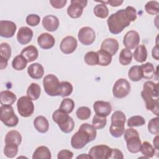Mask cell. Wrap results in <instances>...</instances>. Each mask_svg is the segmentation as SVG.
<instances>
[{"label": "cell", "instance_id": "cell-25", "mask_svg": "<svg viewBox=\"0 0 159 159\" xmlns=\"http://www.w3.org/2000/svg\"><path fill=\"white\" fill-rule=\"evenodd\" d=\"M20 55L26 59L27 62H32L38 58L39 52L35 46L29 45L22 49Z\"/></svg>", "mask_w": 159, "mask_h": 159}, {"label": "cell", "instance_id": "cell-49", "mask_svg": "<svg viewBox=\"0 0 159 159\" xmlns=\"http://www.w3.org/2000/svg\"><path fill=\"white\" fill-rule=\"evenodd\" d=\"M66 0H50V3L52 6L56 9L63 8L66 4Z\"/></svg>", "mask_w": 159, "mask_h": 159}, {"label": "cell", "instance_id": "cell-26", "mask_svg": "<svg viewBox=\"0 0 159 159\" xmlns=\"http://www.w3.org/2000/svg\"><path fill=\"white\" fill-rule=\"evenodd\" d=\"M34 126L40 133H46L49 129V123L47 118L43 116H39L34 120Z\"/></svg>", "mask_w": 159, "mask_h": 159}, {"label": "cell", "instance_id": "cell-13", "mask_svg": "<svg viewBox=\"0 0 159 159\" xmlns=\"http://www.w3.org/2000/svg\"><path fill=\"white\" fill-rule=\"evenodd\" d=\"M79 41L84 45L92 44L96 39L94 30L90 27H83L80 29L78 34Z\"/></svg>", "mask_w": 159, "mask_h": 159}, {"label": "cell", "instance_id": "cell-4", "mask_svg": "<svg viewBox=\"0 0 159 159\" xmlns=\"http://www.w3.org/2000/svg\"><path fill=\"white\" fill-rule=\"evenodd\" d=\"M126 116L121 111H115L111 116V124L109 132L114 137H120L125 132V123Z\"/></svg>", "mask_w": 159, "mask_h": 159}, {"label": "cell", "instance_id": "cell-19", "mask_svg": "<svg viewBox=\"0 0 159 159\" xmlns=\"http://www.w3.org/2000/svg\"><path fill=\"white\" fill-rule=\"evenodd\" d=\"M11 56V48L7 43L0 45V69L3 70L7 66V61Z\"/></svg>", "mask_w": 159, "mask_h": 159}, {"label": "cell", "instance_id": "cell-8", "mask_svg": "<svg viewBox=\"0 0 159 159\" xmlns=\"http://www.w3.org/2000/svg\"><path fill=\"white\" fill-rule=\"evenodd\" d=\"M0 119L7 127H15L19 123V118L16 115L13 107L9 105L1 106L0 107Z\"/></svg>", "mask_w": 159, "mask_h": 159}, {"label": "cell", "instance_id": "cell-6", "mask_svg": "<svg viewBox=\"0 0 159 159\" xmlns=\"http://www.w3.org/2000/svg\"><path fill=\"white\" fill-rule=\"evenodd\" d=\"M124 134L127 150L132 153L139 152L142 142L140 139L139 132L135 129L130 127L127 129Z\"/></svg>", "mask_w": 159, "mask_h": 159}, {"label": "cell", "instance_id": "cell-14", "mask_svg": "<svg viewBox=\"0 0 159 159\" xmlns=\"http://www.w3.org/2000/svg\"><path fill=\"white\" fill-rule=\"evenodd\" d=\"M140 35L135 30H129L124 37L123 44L125 48L132 50L135 48L139 44Z\"/></svg>", "mask_w": 159, "mask_h": 159}, {"label": "cell", "instance_id": "cell-31", "mask_svg": "<svg viewBox=\"0 0 159 159\" xmlns=\"http://www.w3.org/2000/svg\"><path fill=\"white\" fill-rule=\"evenodd\" d=\"M142 73V76L145 79L150 80L152 79L155 74V70L152 63L147 62L140 66Z\"/></svg>", "mask_w": 159, "mask_h": 159}, {"label": "cell", "instance_id": "cell-11", "mask_svg": "<svg viewBox=\"0 0 159 159\" xmlns=\"http://www.w3.org/2000/svg\"><path fill=\"white\" fill-rule=\"evenodd\" d=\"M112 148L106 145L93 146L89 151L88 155L93 159H109Z\"/></svg>", "mask_w": 159, "mask_h": 159}, {"label": "cell", "instance_id": "cell-30", "mask_svg": "<svg viewBox=\"0 0 159 159\" xmlns=\"http://www.w3.org/2000/svg\"><path fill=\"white\" fill-rule=\"evenodd\" d=\"M41 93L40 86L35 83H32L27 89V97L31 100H37L39 98Z\"/></svg>", "mask_w": 159, "mask_h": 159}, {"label": "cell", "instance_id": "cell-54", "mask_svg": "<svg viewBox=\"0 0 159 159\" xmlns=\"http://www.w3.org/2000/svg\"><path fill=\"white\" fill-rule=\"evenodd\" d=\"M76 158H91V157L89 155L87 154H81V155H79L76 157Z\"/></svg>", "mask_w": 159, "mask_h": 159}, {"label": "cell", "instance_id": "cell-48", "mask_svg": "<svg viewBox=\"0 0 159 159\" xmlns=\"http://www.w3.org/2000/svg\"><path fill=\"white\" fill-rule=\"evenodd\" d=\"M73 157V153L72 152L68 150H61L57 155L58 159H71Z\"/></svg>", "mask_w": 159, "mask_h": 159}, {"label": "cell", "instance_id": "cell-34", "mask_svg": "<svg viewBox=\"0 0 159 159\" xmlns=\"http://www.w3.org/2000/svg\"><path fill=\"white\" fill-rule=\"evenodd\" d=\"M128 76L132 81L136 82L141 80L143 76L140 66L138 65L132 66L128 72Z\"/></svg>", "mask_w": 159, "mask_h": 159}, {"label": "cell", "instance_id": "cell-42", "mask_svg": "<svg viewBox=\"0 0 159 159\" xmlns=\"http://www.w3.org/2000/svg\"><path fill=\"white\" fill-rule=\"evenodd\" d=\"M107 123L106 117L101 116L98 115H95L92 120V125L96 129H103Z\"/></svg>", "mask_w": 159, "mask_h": 159}, {"label": "cell", "instance_id": "cell-23", "mask_svg": "<svg viewBox=\"0 0 159 159\" xmlns=\"http://www.w3.org/2000/svg\"><path fill=\"white\" fill-rule=\"evenodd\" d=\"M27 73L32 78L39 80L43 77L44 74V69L40 63H34L28 66Z\"/></svg>", "mask_w": 159, "mask_h": 159}, {"label": "cell", "instance_id": "cell-22", "mask_svg": "<svg viewBox=\"0 0 159 159\" xmlns=\"http://www.w3.org/2000/svg\"><path fill=\"white\" fill-rule=\"evenodd\" d=\"M37 43L39 47L45 50L52 48L55 43V38L48 33H42L37 39Z\"/></svg>", "mask_w": 159, "mask_h": 159}, {"label": "cell", "instance_id": "cell-53", "mask_svg": "<svg viewBox=\"0 0 159 159\" xmlns=\"http://www.w3.org/2000/svg\"><path fill=\"white\" fill-rule=\"evenodd\" d=\"M158 135H157V136L153 139V145H154V148L156 149L157 151L158 150L159 148H158Z\"/></svg>", "mask_w": 159, "mask_h": 159}, {"label": "cell", "instance_id": "cell-33", "mask_svg": "<svg viewBox=\"0 0 159 159\" xmlns=\"http://www.w3.org/2000/svg\"><path fill=\"white\" fill-rule=\"evenodd\" d=\"M133 54L130 50L127 48H123L119 54V62L122 65H129L132 60Z\"/></svg>", "mask_w": 159, "mask_h": 159}, {"label": "cell", "instance_id": "cell-44", "mask_svg": "<svg viewBox=\"0 0 159 159\" xmlns=\"http://www.w3.org/2000/svg\"><path fill=\"white\" fill-rule=\"evenodd\" d=\"M159 118L158 117L152 118L148 124V130L153 135L159 134Z\"/></svg>", "mask_w": 159, "mask_h": 159}, {"label": "cell", "instance_id": "cell-37", "mask_svg": "<svg viewBox=\"0 0 159 159\" xmlns=\"http://www.w3.org/2000/svg\"><path fill=\"white\" fill-rule=\"evenodd\" d=\"M93 12L96 17L104 19L108 16L109 10L105 4H99L94 7Z\"/></svg>", "mask_w": 159, "mask_h": 159}, {"label": "cell", "instance_id": "cell-46", "mask_svg": "<svg viewBox=\"0 0 159 159\" xmlns=\"http://www.w3.org/2000/svg\"><path fill=\"white\" fill-rule=\"evenodd\" d=\"M18 152V146L6 144L4 148V153L8 158H14Z\"/></svg>", "mask_w": 159, "mask_h": 159}, {"label": "cell", "instance_id": "cell-20", "mask_svg": "<svg viewBox=\"0 0 159 159\" xmlns=\"http://www.w3.org/2000/svg\"><path fill=\"white\" fill-rule=\"evenodd\" d=\"M33 37V31L28 27H22L17 34V40L21 45L29 43Z\"/></svg>", "mask_w": 159, "mask_h": 159}, {"label": "cell", "instance_id": "cell-52", "mask_svg": "<svg viewBox=\"0 0 159 159\" xmlns=\"http://www.w3.org/2000/svg\"><path fill=\"white\" fill-rule=\"evenodd\" d=\"M159 46L158 45V43L156 44V45L152 48V57L155 59L156 60H159Z\"/></svg>", "mask_w": 159, "mask_h": 159}, {"label": "cell", "instance_id": "cell-36", "mask_svg": "<svg viewBox=\"0 0 159 159\" xmlns=\"http://www.w3.org/2000/svg\"><path fill=\"white\" fill-rule=\"evenodd\" d=\"M140 152L145 157L152 158L155 153V149L149 142L145 141L141 145Z\"/></svg>", "mask_w": 159, "mask_h": 159}, {"label": "cell", "instance_id": "cell-2", "mask_svg": "<svg viewBox=\"0 0 159 159\" xmlns=\"http://www.w3.org/2000/svg\"><path fill=\"white\" fill-rule=\"evenodd\" d=\"M141 96L145 103L147 110L150 111L157 116H158V83L146 81L143 86Z\"/></svg>", "mask_w": 159, "mask_h": 159}, {"label": "cell", "instance_id": "cell-35", "mask_svg": "<svg viewBox=\"0 0 159 159\" xmlns=\"http://www.w3.org/2000/svg\"><path fill=\"white\" fill-rule=\"evenodd\" d=\"M27 63L26 59L20 54L14 58L12 62V66L14 70L20 71L24 70L26 67Z\"/></svg>", "mask_w": 159, "mask_h": 159}, {"label": "cell", "instance_id": "cell-40", "mask_svg": "<svg viewBox=\"0 0 159 159\" xmlns=\"http://www.w3.org/2000/svg\"><path fill=\"white\" fill-rule=\"evenodd\" d=\"M84 60L85 63L90 66H94L98 64V56L97 52H87L84 57Z\"/></svg>", "mask_w": 159, "mask_h": 159}, {"label": "cell", "instance_id": "cell-51", "mask_svg": "<svg viewBox=\"0 0 159 159\" xmlns=\"http://www.w3.org/2000/svg\"><path fill=\"white\" fill-rule=\"evenodd\" d=\"M98 2L99 3H102V4H109L112 7H117V6H120L123 2L124 1L122 0H109L107 1H96Z\"/></svg>", "mask_w": 159, "mask_h": 159}, {"label": "cell", "instance_id": "cell-1", "mask_svg": "<svg viewBox=\"0 0 159 159\" xmlns=\"http://www.w3.org/2000/svg\"><path fill=\"white\" fill-rule=\"evenodd\" d=\"M136 19L137 11L132 6H127L125 9H120L108 17L107 23L109 30L112 34H119Z\"/></svg>", "mask_w": 159, "mask_h": 159}, {"label": "cell", "instance_id": "cell-18", "mask_svg": "<svg viewBox=\"0 0 159 159\" xmlns=\"http://www.w3.org/2000/svg\"><path fill=\"white\" fill-rule=\"evenodd\" d=\"M119 42L113 38H107L102 41L101 45V49L109 53L111 56L114 55L119 50Z\"/></svg>", "mask_w": 159, "mask_h": 159}, {"label": "cell", "instance_id": "cell-29", "mask_svg": "<svg viewBox=\"0 0 159 159\" xmlns=\"http://www.w3.org/2000/svg\"><path fill=\"white\" fill-rule=\"evenodd\" d=\"M134 60L139 63H143L146 61L147 58V50L144 45L137 46L133 54Z\"/></svg>", "mask_w": 159, "mask_h": 159}, {"label": "cell", "instance_id": "cell-41", "mask_svg": "<svg viewBox=\"0 0 159 159\" xmlns=\"http://www.w3.org/2000/svg\"><path fill=\"white\" fill-rule=\"evenodd\" d=\"M145 11L150 15H156L159 12V3L157 1H148L145 6Z\"/></svg>", "mask_w": 159, "mask_h": 159}, {"label": "cell", "instance_id": "cell-43", "mask_svg": "<svg viewBox=\"0 0 159 159\" xmlns=\"http://www.w3.org/2000/svg\"><path fill=\"white\" fill-rule=\"evenodd\" d=\"M76 114L79 119L82 120H87L91 116V111L89 107L86 106H81L77 109Z\"/></svg>", "mask_w": 159, "mask_h": 159}, {"label": "cell", "instance_id": "cell-12", "mask_svg": "<svg viewBox=\"0 0 159 159\" xmlns=\"http://www.w3.org/2000/svg\"><path fill=\"white\" fill-rule=\"evenodd\" d=\"M67 9V14L71 18H79L83 14V9L86 6V0H71Z\"/></svg>", "mask_w": 159, "mask_h": 159}, {"label": "cell", "instance_id": "cell-38", "mask_svg": "<svg viewBox=\"0 0 159 159\" xmlns=\"http://www.w3.org/2000/svg\"><path fill=\"white\" fill-rule=\"evenodd\" d=\"M74 107L75 102L73 100L70 98H65L62 100L59 109L66 112L67 114H69L73 111Z\"/></svg>", "mask_w": 159, "mask_h": 159}, {"label": "cell", "instance_id": "cell-3", "mask_svg": "<svg viewBox=\"0 0 159 159\" xmlns=\"http://www.w3.org/2000/svg\"><path fill=\"white\" fill-rule=\"evenodd\" d=\"M96 129L88 123L81 125L78 130L71 137V145L75 149H81L96 137Z\"/></svg>", "mask_w": 159, "mask_h": 159}, {"label": "cell", "instance_id": "cell-32", "mask_svg": "<svg viewBox=\"0 0 159 159\" xmlns=\"http://www.w3.org/2000/svg\"><path fill=\"white\" fill-rule=\"evenodd\" d=\"M98 56V64L102 66H108L112 61V56L107 52L99 50L97 52Z\"/></svg>", "mask_w": 159, "mask_h": 159}, {"label": "cell", "instance_id": "cell-50", "mask_svg": "<svg viewBox=\"0 0 159 159\" xmlns=\"http://www.w3.org/2000/svg\"><path fill=\"white\" fill-rule=\"evenodd\" d=\"M124 155L122 152L117 148H112L109 159H122Z\"/></svg>", "mask_w": 159, "mask_h": 159}, {"label": "cell", "instance_id": "cell-15", "mask_svg": "<svg viewBox=\"0 0 159 159\" xmlns=\"http://www.w3.org/2000/svg\"><path fill=\"white\" fill-rule=\"evenodd\" d=\"M78 42L76 39L73 36H66L63 38L60 45L61 51L65 54H70L76 48Z\"/></svg>", "mask_w": 159, "mask_h": 159}, {"label": "cell", "instance_id": "cell-47", "mask_svg": "<svg viewBox=\"0 0 159 159\" xmlns=\"http://www.w3.org/2000/svg\"><path fill=\"white\" fill-rule=\"evenodd\" d=\"M40 21V17L37 14H29L26 17V23L30 26H36Z\"/></svg>", "mask_w": 159, "mask_h": 159}, {"label": "cell", "instance_id": "cell-9", "mask_svg": "<svg viewBox=\"0 0 159 159\" xmlns=\"http://www.w3.org/2000/svg\"><path fill=\"white\" fill-rule=\"evenodd\" d=\"M17 107L19 114L24 117H30L34 111L33 102L26 96H22L17 100Z\"/></svg>", "mask_w": 159, "mask_h": 159}, {"label": "cell", "instance_id": "cell-28", "mask_svg": "<svg viewBox=\"0 0 159 159\" xmlns=\"http://www.w3.org/2000/svg\"><path fill=\"white\" fill-rule=\"evenodd\" d=\"M51 158V152L46 146L37 147L32 155L33 159H50Z\"/></svg>", "mask_w": 159, "mask_h": 159}, {"label": "cell", "instance_id": "cell-7", "mask_svg": "<svg viewBox=\"0 0 159 159\" xmlns=\"http://www.w3.org/2000/svg\"><path fill=\"white\" fill-rule=\"evenodd\" d=\"M43 86L45 93L48 96H60L61 83L55 75L53 74L46 75L43 80Z\"/></svg>", "mask_w": 159, "mask_h": 159}, {"label": "cell", "instance_id": "cell-16", "mask_svg": "<svg viewBox=\"0 0 159 159\" xmlns=\"http://www.w3.org/2000/svg\"><path fill=\"white\" fill-rule=\"evenodd\" d=\"M17 29L16 24L10 20L0 21V35L5 38H11L14 36Z\"/></svg>", "mask_w": 159, "mask_h": 159}, {"label": "cell", "instance_id": "cell-39", "mask_svg": "<svg viewBox=\"0 0 159 159\" xmlns=\"http://www.w3.org/2000/svg\"><path fill=\"white\" fill-rule=\"evenodd\" d=\"M145 124V119L141 116H134L130 117L127 120V126L129 127H139Z\"/></svg>", "mask_w": 159, "mask_h": 159}, {"label": "cell", "instance_id": "cell-45", "mask_svg": "<svg viewBox=\"0 0 159 159\" xmlns=\"http://www.w3.org/2000/svg\"><path fill=\"white\" fill-rule=\"evenodd\" d=\"M73 86L68 81L61 82V89H60V96L63 98L68 96L73 92Z\"/></svg>", "mask_w": 159, "mask_h": 159}, {"label": "cell", "instance_id": "cell-5", "mask_svg": "<svg viewBox=\"0 0 159 159\" xmlns=\"http://www.w3.org/2000/svg\"><path fill=\"white\" fill-rule=\"evenodd\" d=\"M52 119L58 124L60 129L64 133H70L74 129L75 122L72 117L60 109L53 112Z\"/></svg>", "mask_w": 159, "mask_h": 159}, {"label": "cell", "instance_id": "cell-17", "mask_svg": "<svg viewBox=\"0 0 159 159\" xmlns=\"http://www.w3.org/2000/svg\"><path fill=\"white\" fill-rule=\"evenodd\" d=\"M95 114L98 116L107 117L112 111V106L109 102L97 101L93 104Z\"/></svg>", "mask_w": 159, "mask_h": 159}, {"label": "cell", "instance_id": "cell-24", "mask_svg": "<svg viewBox=\"0 0 159 159\" xmlns=\"http://www.w3.org/2000/svg\"><path fill=\"white\" fill-rule=\"evenodd\" d=\"M4 141L6 144L13 145L19 147L22 142V136L18 131L12 130L6 134Z\"/></svg>", "mask_w": 159, "mask_h": 159}, {"label": "cell", "instance_id": "cell-27", "mask_svg": "<svg viewBox=\"0 0 159 159\" xmlns=\"http://www.w3.org/2000/svg\"><path fill=\"white\" fill-rule=\"evenodd\" d=\"M16 99V94L9 90L2 91L0 93V102L1 106H11L15 102Z\"/></svg>", "mask_w": 159, "mask_h": 159}, {"label": "cell", "instance_id": "cell-10", "mask_svg": "<svg viewBox=\"0 0 159 159\" xmlns=\"http://www.w3.org/2000/svg\"><path fill=\"white\" fill-rule=\"evenodd\" d=\"M130 91V84L124 78L118 79L112 88L113 96L116 98H123L127 96Z\"/></svg>", "mask_w": 159, "mask_h": 159}, {"label": "cell", "instance_id": "cell-21", "mask_svg": "<svg viewBox=\"0 0 159 159\" xmlns=\"http://www.w3.org/2000/svg\"><path fill=\"white\" fill-rule=\"evenodd\" d=\"M42 25L43 28L49 32L57 30L59 27V20L57 17L53 15H47L42 19Z\"/></svg>", "mask_w": 159, "mask_h": 159}]
</instances>
